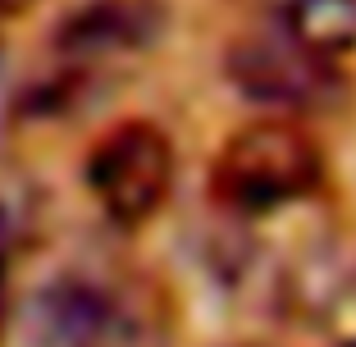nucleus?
Masks as SVG:
<instances>
[{
	"label": "nucleus",
	"instance_id": "obj_1",
	"mask_svg": "<svg viewBox=\"0 0 356 347\" xmlns=\"http://www.w3.org/2000/svg\"><path fill=\"white\" fill-rule=\"evenodd\" d=\"M37 347H169L174 306L147 274L64 270L28 302Z\"/></svg>",
	"mask_w": 356,
	"mask_h": 347
},
{
	"label": "nucleus",
	"instance_id": "obj_2",
	"mask_svg": "<svg viewBox=\"0 0 356 347\" xmlns=\"http://www.w3.org/2000/svg\"><path fill=\"white\" fill-rule=\"evenodd\" d=\"M325 183V147L288 119H261L224 137L210 165V192L229 215H279Z\"/></svg>",
	"mask_w": 356,
	"mask_h": 347
},
{
	"label": "nucleus",
	"instance_id": "obj_3",
	"mask_svg": "<svg viewBox=\"0 0 356 347\" xmlns=\"http://www.w3.org/2000/svg\"><path fill=\"white\" fill-rule=\"evenodd\" d=\"M174 142L160 124L151 119H124L110 133H101L92 151H87L83 179L105 220L119 229H137L160 215L174 188Z\"/></svg>",
	"mask_w": 356,
	"mask_h": 347
},
{
	"label": "nucleus",
	"instance_id": "obj_4",
	"mask_svg": "<svg viewBox=\"0 0 356 347\" xmlns=\"http://www.w3.org/2000/svg\"><path fill=\"white\" fill-rule=\"evenodd\" d=\"M169 23L165 0H83L51 32V51L60 60L55 92L69 96L101 78L105 69L147 55Z\"/></svg>",
	"mask_w": 356,
	"mask_h": 347
},
{
	"label": "nucleus",
	"instance_id": "obj_5",
	"mask_svg": "<svg viewBox=\"0 0 356 347\" xmlns=\"http://www.w3.org/2000/svg\"><path fill=\"white\" fill-rule=\"evenodd\" d=\"M224 74L238 87V96L270 110L306 115V110H329L347 96V78L334 60L302 51L283 32H252L229 46Z\"/></svg>",
	"mask_w": 356,
	"mask_h": 347
},
{
	"label": "nucleus",
	"instance_id": "obj_6",
	"mask_svg": "<svg viewBox=\"0 0 356 347\" xmlns=\"http://www.w3.org/2000/svg\"><path fill=\"white\" fill-rule=\"evenodd\" d=\"M279 32L302 51L338 64L356 51V0H288Z\"/></svg>",
	"mask_w": 356,
	"mask_h": 347
},
{
	"label": "nucleus",
	"instance_id": "obj_7",
	"mask_svg": "<svg viewBox=\"0 0 356 347\" xmlns=\"http://www.w3.org/2000/svg\"><path fill=\"white\" fill-rule=\"evenodd\" d=\"M32 229V192L0 183V265H10V256L23 247Z\"/></svg>",
	"mask_w": 356,
	"mask_h": 347
},
{
	"label": "nucleus",
	"instance_id": "obj_8",
	"mask_svg": "<svg viewBox=\"0 0 356 347\" xmlns=\"http://www.w3.org/2000/svg\"><path fill=\"white\" fill-rule=\"evenodd\" d=\"M28 5H37V0H0V14H23Z\"/></svg>",
	"mask_w": 356,
	"mask_h": 347
},
{
	"label": "nucleus",
	"instance_id": "obj_9",
	"mask_svg": "<svg viewBox=\"0 0 356 347\" xmlns=\"http://www.w3.org/2000/svg\"><path fill=\"white\" fill-rule=\"evenodd\" d=\"M0 334H5V265H0Z\"/></svg>",
	"mask_w": 356,
	"mask_h": 347
},
{
	"label": "nucleus",
	"instance_id": "obj_10",
	"mask_svg": "<svg viewBox=\"0 0 356 347\" xmlns=\"http://www.w3.org/2000/svg\"><path fill=\"white\" fill-rule=\"evenodd\" d=\"M0 87H5V60H0Z\"/></svg>",
	"mask_w": 356,
	"mask_h": 347
},
{
	"label": "nucleus",
	"instance_id": "obj_11",
	"mask_svg": "<svg viewBox=\"0 0 356 347\" xmlns=\"http://www.w3.org/2000/svg\"><path fill=\"white\" fill-rule=\"evenodd\" d=\"M352 347H356V343H352Z\"/></svg>",
	"mask_w": 356,
	"mask_h": 347
}]
</instances>
